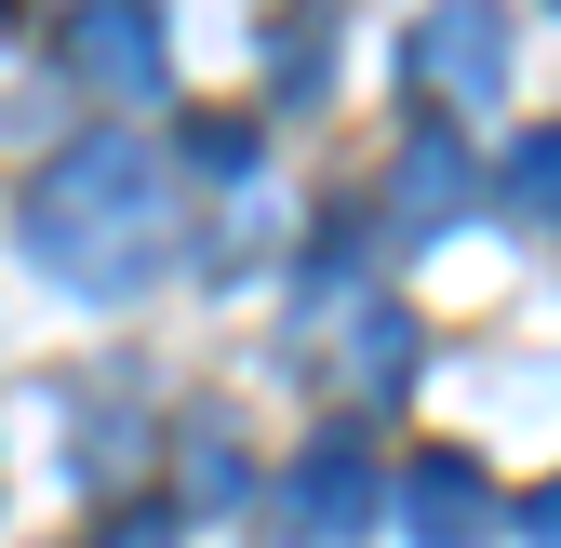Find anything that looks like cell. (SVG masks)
<instances>
[{
  "mask_svg": "<svg viewBox=\"0 0 561 548\" xmlns=\"http://www.w3.org/2000/svg\"><path fill=\"white\" fill-rule=\"evenodd\" d=\"M161 241H174V187L148 161V134H81L27 187V254L54 282H81V295H134L161 267Z\"/></svg>",
  "mask_w": 561,
  "mask_h": 548,
  "instance_id": "1",
  "label": "cell"
},
{
  "mask_svg": "<svg viewBox=\"0 0 561 548\" xmlns=\"http://www.w3.org/2000/svg\"><path fill=\"white\" fill-rule=\"evenodd\" d=\"M280 509H295L308 548H362L375 509H388V482H375V455H362V442H308V468L280 482Z\"/></svg>",
  "mask_w": 561,
  "mask_h": 548,
  "instance_id": "2",
  "label": "cell"
},
{
  "mask_svg": "<svg viewBox=\"0 0 561 548\" xmlns=\"http://www.w3.org/2000/svg\"><path fill=\"white\" fill-rule=\"evenodd\" d=\"M388 509H401V535H414V548H481V535H495V482H481L468 455H414Z\"/></svg>",
  "mask_w": 561,
  "mask_h": 548,
  "instance_id": "3",
  "label": "cell"
},
{
  "mask_svg": "<svg viewBox=\"0 0 561 548\" xmlns=\"http://www.w3.org/2000/svg\"><path fill=\"white\" fill-rule=\"evenodd\" d=\"M67 67H81L94 94H161V14H134V0L67 14Z\"/></svg>",
  "mask_w": 561,
  "mask_h": 548,
  "instance_id": "4",
  "label": "cell"
},
{
  "mask_svg": "<svg viewBox=\"0 0 561 548\" xmlns=\"http://www.w3.org/2000/svg\"><path fill=\"white\" fill-rule=\"evenodd\" d=\"M414 81H428V94H495L508 81V27L481 14V0L428 14V27H414Z\"/></svg>",
  "mask_w": 561,
  "mask_h": 548,
  "instance_id": "5",
  "label": "cell"
},
{
  "mask_svg": "<svg viewBox=\"0 0 561 548\" xmlns=\"http://www.w3.org/2000/svg\"><path fill=\"white\" fill-rule=\"evenodd\" d=\"M388 215H401V241H428V228L468 215V148H455L442 121H414V148H401V174H388Z\"/></svg>",
  "mask_w": 561,
  "mask_h": 548,
  "instance_id": "6",
  "label": "cell"
},
{
  "mask_svg": "<svg viewBox=\"0 0 561 548\" xmlns=\"http://www.w3.org/2000/svg\"><path fill=\"white\" fill-rule=\"evenodd\" d=\"M495 201H508L522 228H561V121H548V134H522V148H508V174H495Z\"/></svg>",
  "mask_w": 561,
  "mask_h": 548,
  "instance_id": "7",
  "label": "cell"
},
{
  "mask_svg": "<svg viewBox=\"0 0 561 548\" xmlns=\"http://www.w3.org/2000/svg\"><path fill=\"white\" fill-rule=\"evenodd\" d=\"M187 495H201V509H228V495H241V455H228L215 429H201V442H187Z\"/></svg>",
  "mask_w": 561,
  "mask_h": 548,
  "instance_id": "8",
  "label": "cell"
},
{
  "mask_svg": "<svg viewBox=\"0 0 561 548\" xmlns=\"http://www.w3.org/2000/svg\"><path fill=\"white\" fill-rule=\"evenodd\" d=\"M388 375H401V321L375 308V321H362V388H388Z\"/></svg>",
  "mask_w": 561,
  "mask_h": 548,
  "instance_id": "9",
  "label": "cell"
},
{
  "mask_svg": "<svg viewBox=\"0 0 561 548\" xmlns=\"http://www.w3.org/2000/svg\"><path fill=\"white\" fill-rule=\"evenodd\" d=\"M522 535H548V548H561V482H548V495L522 509Z\"/></svg>",
  "mask_w": 561,
  "mask_h": 548,
  "instance_id": "10",
  "label": "cell"
},
{
  "mask_svg": "<svg viewBox=\"0 0 561 548\" xmlns=\"http://www.w3.org/2000/svg\"><path fill=\"white\" fill-rule=\"evenodd\" d=\"M107 548H174V535H161V522H121V535H107Z\"/></svg>",
  "mask_w": 561,
  "mask_h": 548,
  "instance_id": "11",
  "label": "cell"
}]
</instances>
